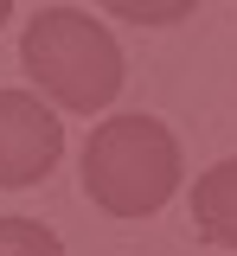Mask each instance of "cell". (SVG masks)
Returning a JSON list of instances; mask_svg holds the SVG:
<instances>
[{
    "label": "cell",
    "mask_w": 237,
    "mask_h": 256,
    "mask_svg": "<svg viewBox=\"0 0 237 256\" xmlns=\"http://www.w3.org/2000/svg\"><path fill=\"white\" fill-rule=\"evenodd\" d=\"M64 154L58 116L26 90H0V186H32Z\"/></svg>",
    "instance_id": "3"
},
{
    "label": "cell",
    "mask_w": 237,
    "mask_h": 256,
    "mask_svg": "<svg viewBox=\"0 0 237 256\" xmlns=\"http://www.w3.org/2000/svg\"><path fill=\"white\" fill-rule=\"evenodd\" d=\"M192 218L212 244H231L237 250V160H218L192 186Z\"/></svg>",
    "instance_id": "4"
},
{
    "label": "cell",
    "mask_w": 237,
    "mask_h": 256,
    "mask_svg": "<svg viewBox=\"0 0 237 256\" xmlns=\"http://www.w3.org/2000/svg\"><path fill=\"white\" fill-rule=\"evenodd\" d=\"M20 58L32 70V84L64 109H102L122 90V45L77 6H45L26 26Z\"/></svg>",
    "instance_id": "2"
},
{
    "label": "cell",
    "mask_w": 237,
    "mask_h": 256,
    "mask_svg": "<svg viewBox=\"0 0 237 256\" xmlns=\"http://www.w3.org/2000/svg\"><path fill=\"white\" fill-rule=\"evenodd\" d=\"M84 186L116 218H148L180 192V141L154 116H116L84 148Z\"/></svg>",
    "instance_id": "1"
},
{
    "label": "cell",
    "mask_w": 237,
    "mask_h": 256,
    "mask_svg": "<svg viewBox=\"0 0 237 256\" xmlns=\"http://www.w3.org/2000/svg\"><path fill=\"white\" fill-rule=\"evenodd\" d=\"M0 256H64V244L32 218H0Z\"/></svg>",
    "instance_id": "5"
},
{
    "label": "cell",
    "mask_w": 237,
    "mask_h": 256,
    "mask_svg": "<svg viewBox=\"0 0 237 256\" xmlns=\"http://www.w3.org/2000/svg\"><path fill=\"white\" fill-rule=\"evenodd\" d=\"M116 20H135V26H173V20H186L199 0H102Z\"/></svg>",
    "instance_id": "6"
},
{
    "label": "cell",
    "mask_w": 237,
    "mask_h": 256,
    "mask_svg": "<svg viewBox=\"0 0 237 256\" xmlns=\"http://www.w3.org/2000/svg\"><path fill=\"white\" fill-rule=\"evenodd\" d=\"M6 13H13V0H0V26H6Z\"/></svg>",
    "instance_id": "7"
}]
</instances>
